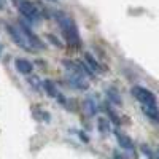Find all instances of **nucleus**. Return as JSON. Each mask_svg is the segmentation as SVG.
Segmentation results:
<instances>
[{
    "label": "nucleus",
    "mask_w": 159,
    "mask_h": 159,
    "mask_svg": "<svg viewBox=\"0 0 159 159\" xmlns=\"http://www.w3.org/2000/svg\"><path fill=\"white\" fill-rule=\"evenodd\" d=\"M52 16H54V21L57 24V27L61 29V32L65 38V43L73 49L81 48V37H80L78 25L73 21V18L70 15H67L65 11H61V10L52 11Z\"/></svg>",
    "instance_id": "f257e3e1"
},
{
    "label": "nucleus",
    "mask_w": 159,
    "mask_h": 159,
    "mask_svg": "<svg viewBox=\"0 0 159 159\" xmlns=\"http://www.w3.org/2000/svg\"><path fill=\"white\" fill-rule=\"evenodd\" d=\"M62 67H64V75L67 83L80 91H86L89 88V76L91 73L84 69L83 62H75L65 59L62 61Z\"/></svg>",
    "instance_id": "f03ea898"
},
{
    "label": "nucleus",
    "mask_w": 159,
    "mask_h": 159,
    "mask_svg": "<svg viewBox=\"0 0 159 159\" xmlns=\"http://www.w3.org/2000/svg\"><path fill=\"white\" fill-rule=\"evenodd\" d=\"M5 29H7L10 38L15 42L16 46H19V48L24 49L25 52H37L35 46L32 45V42L27 38V35L22 32V29L19 27L18 24H10V22H7V24H5Z\"/></svg>",
    "instance_id": "7ed1b4c3"
},
{
    "label": "nucleus",
    "mask_w": 159,
    "mask_h": 159,
    "mask_svg": "<svg viewBox=\"0 0 159 159\" xmlns=\"http://www.w3.org/2000/svg\"><path fill=\"white\" fill-rule=\"evenodd\" d=\"M11 2L15 3L16 10L29 22H38L40 19H42V13H40L38 5H35L34 2H30V0H11Z\"/></svg>",
    "instance_id": "20e7f679"
},
{
    "label": "nucleus",
    "mask_w": 159,
    "mask_h": 159,
    "mask_svg": "<svg viewBox=\"0 0 159 159\" xmlns=\"http://www.w3.org/2000/svg\"><path fill=\"white\" fill-rule=\"evenodd\" d=\"M130 92H132V96L140 102V105H156L157 103L156 102V96L150 89L143 88V86H132Z\"/></svg>",
    "instance_id": "39448f33"
},
{
    "label": "nucleus",
    "mask_w": 159,
    "mask_h": 159,
    "mask_svg": "<svg viewBox=\"0 0 159 159\" xmlns=\"http://www.w3.org/2000/svg\"><path fill=\"white\" fill-rule=\"evenodd\" d=\"M43 89H45V94H48L49 97H52L54 100H57L59 103H62L65 108H69L67 107V105H69L67 99L64 97V94L59 91V88L56 86V83L52 81V80H43Z\"/></svg>",
    "instance_id": "423d86ee"
},
{
    "label": "nucleus",
    "mask_w": 159,
    "mask_h": 159,
    "mask_svg": "<svg viewBox=\"0 0 159 159\" xmlns=\"http://www.w3.org/2000/svg\"><path fill=\"white\" fill-rule=\"evenodd\" d=\"M100 110V99L97 94H89L84 99V111L89 116H96Z\"/></svg>",
    "instance_id": "0eeeda50"
},
{
    "label": "nucleus",
    "mask_w": 159,
    "mask_h": 159,
    "mask_svg": "<svg viewBox=\"0 0 159 159\" xmlns=\"http://www.w3.org/2000/svg\"><path fill=\"white\" fill-rule=\"evenodd\" d=\"M83 65H84V69L91 75H96V73L102 72V65L99 64V61L94 56L89 54V52H84V54H83Z\"/></svg>",
    "instance_id": "6e6552de"
},
{
    "label": "nucleus",
    "mask_w": 159,
    "mask_h": 159,
    "mask_svg": "<svg viewBox=\"0 0 159 159\" xmlns=\"http://www.w3.org/2000/svg\"><path fill=\"white\" fill-rule=\"evenodd\" d=\"M115 137H116L119 147H121L123 150H126L127 153L135 154V145H134V142H132V139L129 135H126L124 132H121V130H116L115 132Z\"/></svg>",
    "instance_id": "1a4fd4ad"
},
{
    "label": "nucleus",
    "mask_w": 159,
    "mask_h": 159,
    "mask_svg": "<svg viewBox=\"0 0 159 159\" xmlns=\"http://www.w3.org/2000/svg\"><path fill=\"white\" fill-rule=\"evenodd\" d=\"M15 67H16V70H18L19 73L27 75V76H30L32 72H34V64H32L30 61H27V59H24V57L15 59Z\"/></svg>",
    "instance_id": "9d476101"
},
{
    "label": "nucleus",
    "mask_w": 159,
    "mask_h": 159,
    "mask_svg": "<svg viewBox=\"0 0 159 159\" xmlns=\"http://www.w3.org/2000/svg\"><path fill=\"white\" fill-rule=\"evenodd\" d=\"M18 25H19V27L22 29V32L25 34V35H27V38L30 40V42H32V45L35 46V49L38 51V49H42L43 48V43H42V40H40L32 30H30V27H29V25L27 24H25V22H22V21H19L18 22Z\"/></svg>",
    "instance_id": "9b49d317"
},
{
    "label": "nucleus",
    "mask_w": 159,
    "mask_h": 159,
    "mask_svg": "<svg viewBox=\"0 0 159 159\" xmlns=\"http://www.w3.org/2000/svg\"><path fill=\"white\" fill-rule=\"evenodd\" d=\"M142 113L147 116L151 123L159 124V108H157V103L156 105H142Z\"/></svg>",
    "instance_id": "f8f14e48"
},
{
    "label": "nucleus",
    "mask_w": 159,
    "mask_h": 159,
    "mask_svg": "<svg viewBox=\"0 0 159 159\" xmlns=\"http://www.w3.org/2000/svg\"><path fill=\"white\" fill-rule=\"evenodd\" d=\"M96 124H97V130L100 132L102 135H107V134H110V132H111V123H110L108 118L99 116L96 119Z\"/></svg>",
    "instance_id": "ddd939ff"
},
{
    "label": "nucleus",
    "mask_w": 159,
    "mask_h": 159,
    "mask_svg": "<svg viewBox=\"0 0 159 159\" xmlns=\"http://www.w3.org/2000/svg\"><path fill=\"white\" fill-rule=\"evenodd\" d=\"M27 83H29V86H30L34 91L40 92V94H43V92H45V89H43V80H40L37 75L27 76Z\"/></svg>",
    "instance_id": "4468645a"
},
{
    "label": "nucleus",
    "mask_w": 159,
    "mask_h": 159,
    "mask_svg": "<svg viewBox=\"0 0 159 159\" xmlns=\"http://www.w3.org/2000/svg\"><path fill=\"white\" fill-rule=\"evenodd\" d=\"M107 99H108L111 103H115V105L121 103V97H119L116 88H108V89H107Z\"/></svg>",
    "instance_id": "2eb2a0df"
},
{
    "label": "nucleus",
    "mask_w": 159,
    "mask_h": 159,
    "mask_svg": "<svg viewBox=\"0 0 159 159\" xmlns=\"http://www.w3.org/2000/svg\"><path fill=\"white\" fill-rule=\"evenodd\" d=\"M34 116L38 119V121H43L42 118H45V121H49V115L45 111V110H40V108H35L34 110Z\"/></svg>",
    "instance_id": "dca6fc26"
},
{
    "label": "nucleus",
    "mask_w": 159,
    "mask_h": 159,
    "mask_svg": "<svg viewBox=\"0 0 159 159\" xmlns=\"http://www.w3.org/2000/svg\"><path fill=\"white\" fill-rule=\"evenodd\" d=\"M140 150H142V153L147 156L148 159H156V154L153 153V150L148 147V145H142V148H140Z\"/></svg>",
    "instance_id": "f3484780"
},
{
    "label": "nucleus",
    "mask_w": 159,
    "mask_h": 159,
    "mask_svg": "<svg viewBox=\"0 0 159 159\" xmlns=\"http://www.w3.org/2000/svg\"><path fill=\"white\" fill-rule=\"evenodd\" d=\"M111 159H127V156L124 153H121L119 150H115L113 154H111Z\"/></svg>",
    "instance_id": "a211bd4d"
},
{
    "label": "nucleus",
    "mask_w": 159,
    "mask_h": 159,
    "mask_svg": "<svg viewBox=\"0 0 159 159\" xmlns=\"http://www.w3.org/2000/svg\"><path fill=\"white\" fill-rule=\"evenodd\" d=\"M7 7H8V2H7V0H0V11L7 10Z\"/></svg>",
    "instance_id": "6ab92c4d"
},
{
    "label": "nucleus",
    "mask_w": 159,
    "mask_h": 159,
    "mask_svg": "<svg viewBox=\"0 0 159 159\" xmlns=\"http://www.w3.org/2000/svg\"><path fill=\"white\" fill-rule=\"evenodd\" d=\"M0 56H2V46H0Z\"/></svg>",
    "instance_id": "aec40b11"
},
{
    "label": "nucleus",
    "mask_w": 159,
    "mask_h": 159,
    "mask_svg": "<svg viewBox=\"0 0 159 159\" xmlns=\"http://www.w3.org/2000/svg\"><path fill=\"white\" fill-rule=\"evenodd\" d=\"M48 2H56V0H48Z\"/></svg>",
    "instance_id": "412c9836"
},
{
    "label": "nucleus",
    "mask_w": 159,
    "mask_h": 159,
    "mask_svg": "<svg viewBox=\"0 0 159 159\" xmlns=\"http://www.w3.org/2000/svg\"><path fill=\"white\" fill-rule=\"evenodd\" d=\"M157 153H159V148H157Z\"/></svg>",
    "instance_id": "4be33fe9"
}]
</instances>
